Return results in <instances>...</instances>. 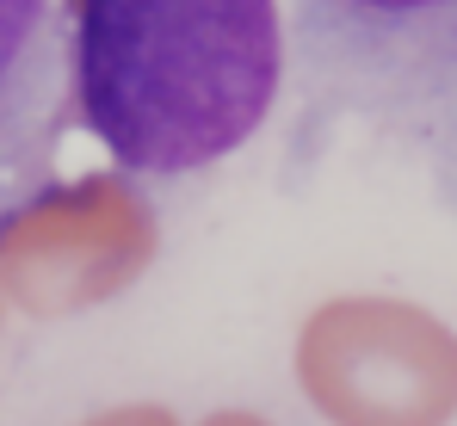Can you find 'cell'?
<instances>
[{"label": "cell", "instance_id": "obj_1", "mask_svg": "<svg viewBox=\"0 0 457 426\" xmlns=\"http://www.w3.org/2000/svg\"><path fill=\"white\" fill-rule=\"evenodd\" d=\"M69 93L124 173H204L272 118L285 13L278 0H75Z\"/></svg>", "mask_w": 457, "mask_h": 426}, {"label": "cell", "instance_id": "obj_2", "mask_svg": "<svg viewBox=\"0 0 457 426\" xmlns=\"http://www.w3.org/2000/svg\"><path fill=\"white\" fill-rule=\"evenodd\" d=\"M315 118L457 161V0H291Z\"/></svg>", "mask_w": 457, "mask_h": 426}, {"label": "cell", "instance_id": "obj_3", "mask_svg": "<svg viewBox=\"0 0 457 426\" xmlns=\"http://www.w3.org/2000/svg\"><path fill=\"white\" fill-rule=\"evenodd\" d=\"M75 0H0V235L56 192L69 93Z\"/></svg>", "mask_w": 457, "mask_h": 426}]
</instances>
